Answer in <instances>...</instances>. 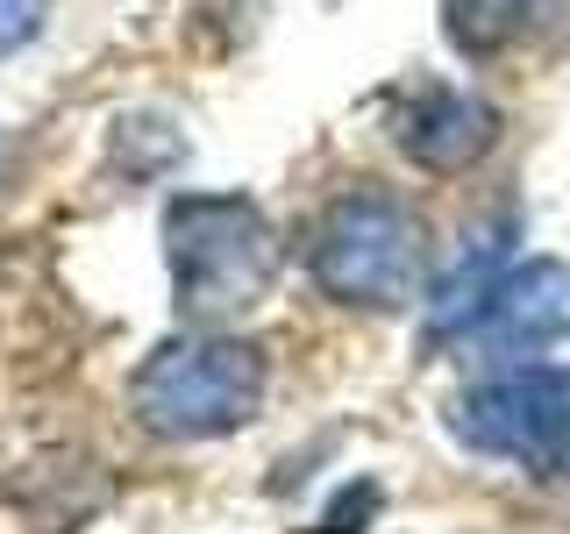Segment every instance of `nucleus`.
Here are the masks:
<instances>
[{"mask_svg":"<svg viewBox=\"0 0 570 534\" xmlns=\"http://www.w3.org/2000/svg\"><path fill=\"white\" fill-rule=\"evenodd\" d=\"M43 22H50V0H0V65L22 58L36 36H43Z\"/></svg>","mask_w":570,"mask_h":534,"instance_id":"nucleus-9","label":"nucleus"},{"mask_svg":"<svg viewBox=\"0 0 570 534\" xmlns=\"http://www.w3.org/2000/svg\"><path fill=\"white\" fill-rule=\"evenodd\" d=\"M264 349L222 328H193L157 343L129 378V414L157 442H222L264 414Z\"/></svg>","mask_w":570,"mask_h":534,"instance_id":"nucleus-2","label":"nucleus"},{"mask_svg":"<svg viewBox=\"0 0 570 534\" xmlns=\"http://www.w3.org/2000/svg\"><path fill=\"white\" fill-rule=\"evenodd\" d=\"M549 8L557 0H442V36H450L456 58L485 65V58H507L513 43H528Z\"/></svg>","mask_w":570,"mask_h":534,"instance_id":"nucleus-8","label":"nucleus"},{"mask_svg":"<svg viewBox=\"0 0 570 534\" xmlns=\"http://www.w3.org/2000/svg\"><path fill=\"white\" fill-rule=\"evenodd\" d=\"M165 264H171V307L193 328H222L264 307L278 285V228L249 192H178L165 207Z\"/></svg>","mask_w":570,"mask_h":534,"instance_id":"nucleus-1","label":"nucleus"},{"mask_svg":"<svg viewBox=\"0 0 570 534\" xmlns=\"http://www.w3.org/2000/svg\"><path fill=\"white\" fill-rule=\"evenodd\" d=\"M507 249H513V214H492L485 228L463 236V257L450 264V278L428 293V335H435V343H463V335H471V320L485 314L492 285L507 271Z\"/></svg>","mask_w":570,"mask_h":534,"instance_id":"nucleus-7","label":"nucleus"},{"mask_svg":"<svg viewBox=\"0 0 570 534\" xmlns=\"http://www.w3.org/2000/svg\"><path fill=\"white\" fill-rule=\"evenodd\" d=\"M463 343H478L492 356H542V349L570 343V264L563 257L507 264Z\"/></svg>","mask_w":570,"mask_h":534,"instance_id":"nucleus-5","label":"nucleus"},{"mask_svg":"<svg viewBox=\"0 0 570 534\" xmlns=\"http://www.w3.org/2000/svg\"><path fill=\"white\" fill-rule=\"evenodd\" d=\"M392 142H400L421 171H435V178L471 171L478 157L499 142V107L485 93H471V86L428 79V86H414V93L400 100V115H392Z\"/></svg>","mask_w":570,"mask_h":534,"instance_id":"nucleus-6","label":"nucleus"},{"mask_svg":"<svg viewBox=\"0 0 570 534\" xmlns=\"http://www.w3.org/2000/svg\"><path fill=\"white\" fill-rule=\"evenodd\" d=\"M307 271L335 307H364V314L414 307V285H421L414 207L379 186H356L343 200H328L307 236Z\"/></svg>","mask_w":570,"mask_h":534,"instance_id":"nucleus-3","label":"nucleus"},{"mask_svg":"<svg viewBox=\"0 0 570 534\" xmlns=\"http://www.w3.org/2000/svg\"><path fill=\"white\" fill-rule=\"evenodd\" d=\"M450 427L471 456L570 485V364L513 356L507 370H492V378L463 392Z\"/></svg>","mask_w":570,"mask_h":534,"instance_id":"nucleus-4","label":"nucleus"}]
</instances>
